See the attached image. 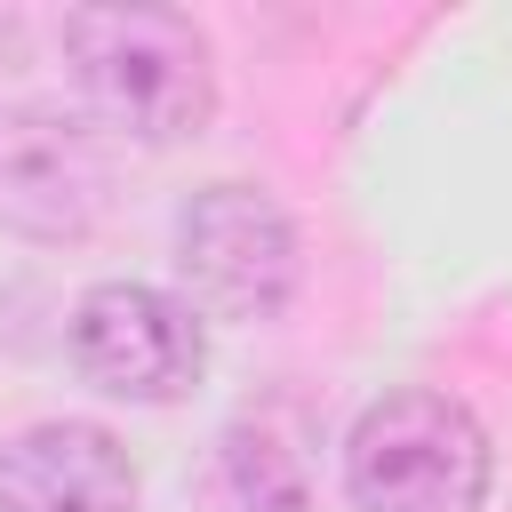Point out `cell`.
<instances>
[{
    "label": "cell",
    "instance_id": "obj_1",
    "mask_svg": "<svg viewBox=\"0 0 512 512\" xmlns=\"http://www.w3.org/2000/svg\"><path fill=\"white\" fill-rule=\"evenodd\" d=\"M64 64H72L88 112L136 144L200 136L216 112L208 32L184 8H72Z\"/></svg>",
    "mask_w": 512,
    "mask_h": 512
},
{
    "label": "cell",
    "instance_id": "obj_2",
    "mask_svg": "<svg viewBox=\"0 0 512 512\" xmlns=\"http://www.w3.org/2000/svg\"><path fill=\"white\" fill-rule=\"evenodd\" d=\"M344 488L360 512H480L488 432L456 392L400 384L360 408L344 440Z\"/></svg>",
    "mask_w": 512,
    "mask_h": 512
},
{
    "label": "cell",
    "instance_id": "obj_3",
    "mask_svg": "<svg viewBox=\"0 0 512 512\" xmlns=\"http://www.w3.org/2000/svg\"><path fill=\"white\" fill-rule=\"evenodd\" d=\"M176 272L192 288V312L272 320L296 288V224L256 184H208L176 216Z\"/></svg>",
    "mask_w": 512,
    "mask_h": 512
},
{
    "label": "cell",
    "instance_id": "obj_4",
    "mask_svg": "<svg viewBox=\"0 0 512 512\" xmlns=\"http://www.w3.org/2000/svg\"><path fill=\"white\" fill-rule=\"evenodd\" d=\"M72 368L112 400H184L208 368L200 312L144 280H104L72 304Z\"/></svg>",
    "mask_w": 512,
    "mask_h": 512
},
{
    "label": "cell",
    "instance_id": "obj_5",
    "mask_svg": "<svg viewBox=\"0 0 512 512\" xmlns=\"http://www.w3.org/2000/svg\"><path fill=\"white\" fill-rule=\"evenodd\" d=\"M112 168L80 112L16 104L0 112V224L24 240H80L104 216Z\"/></svg>",
    "mask_w": 512,
    "mask_h": 512
},
{
    "label": "cell",
    "instance_id": "obj_6",
    "mask_svg": "<svg viewBox=\"0 0 512 512\" xmlns=\"http://www.w3.org/2000/svg\"><path fill=\"white\" fill-rule=\"evenodd\" d=\"M0 512H136V464L104 424H32L0 448Z\"/></svg>",
    "mask_w": 512,
    "mask_h": 512
},
{
    "label": "cell",
    "instance_id": "obj_7",
    "mask_svg": "<svg viewBox=\"0 0 512 512\" xmlns=\"http://www.w3.org/2000/svg\"><path fill=\"white\" fill-rule=\"evenodd\" d=\"M224 480L248 512H304L312 504V456L296 440V416L288 408L240 416L224 432Z\"/></svg>",
    "mask_w": 512,
    "mask_h": 512
}]
</instances>
